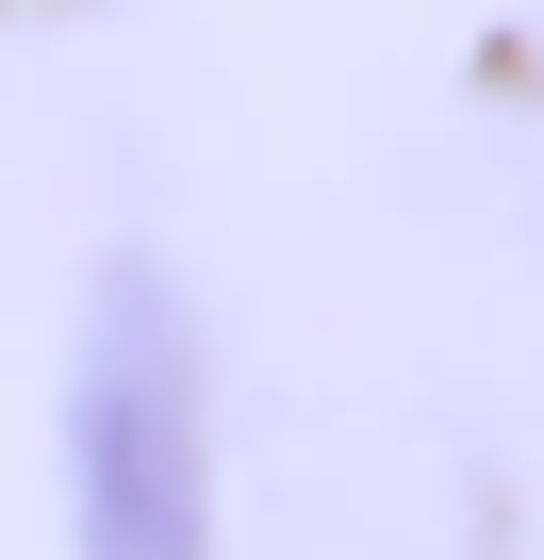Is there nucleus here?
Here are the masks:
<instances>
[{
  "instance_id": "obj_1",
  "label": "nucleus",
  "mask_w": 544,
  "mask_h": 560,
  "mask_svg": "<svg viewBox=\"0 0 544 560\" xmlns=\"http://www.w3.org/2000/svg\"><path fill=\"white\" fill-rule=\"evenodd\" d=\"M67 494L83 560H215V445H198V330L165 264H116L67 380Z\"/></svg>"
}]
</instances>
